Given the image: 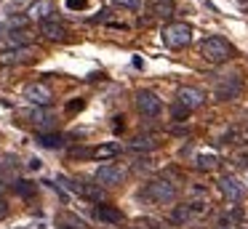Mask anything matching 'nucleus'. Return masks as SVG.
<instances>
[{
	"label": "nucleus",
	"mask_w": 248,
	"mask_h": 229,
	"mask_svg": "<svg viewBox=\"0 0 248 229\" xmlns=\"http://www.w3.org/2000/svg\"><path fill=\"white\" fill-rule=\"evenodd\" d=\"M16 168H19V163H16V157H14V154H6V157L0 160V170H3V179L14 181V173H16Z\"/></svg>",
	"instance_id": "nucleus-19"
},
{
	"label": "nucleus",
	"mask_w": 248,
	"mask_h": 229,
	"mask_svg": "<svg viewBox=\"0 0 248 229\" xmlns=\"http://www.w3.org/2000/svg\"><path fill=\"white\" fill-rule=\"evenodd\" d=\"M200 53H203L208 61H227L232 53L230 43L224 40V37H208V40L200 46Z\"/></svg>",
	"instance_id": "nucleus-3"
},
{
	"label": "nucleus",
	"mask_w": 248,
	"mask_h": 229,
	"mask_svg": "<svg viewBox=\"0 0 248 229\" xmlns=\"http://www.w3.org/2000/svg\"><path fill=\"white\" fill-rule=\"evenodd\" d=\"M30 168L38 170V168H40V160H38V157H32V160H30Z\"/></svg>",
	"instance_id": "nucleus-32"
},
{
	"label": "nucleus",
	"mask_w": 248,
	"mask_h": 229,
	"mask_svg": "<svg viewBox=\"0 0 248 229\" xmlns=\"http://www.w3.org/2000/svg\"><path fill=\"white\" fill-rule=\"evenodd\" d=\"M27 16H11L8 19V27H14V30H22V27H27Z\"/></svg>",
	"instance_id": "nucleus-25"
},
{
	"label": "nucleus",
	"mask_w": 248,
	"mask_h": 229,
	"mask_svg": "<svg viewBox=\"0 0 248 229\" xmlns=\"http://www.w3.org/2000/svg\"><path fill=\"white\" fill-rule=\"evenodd\" d=\"M40 32H43L48 40H67V27L56 19H46L40 21Z\"/></svg>",
	"instance_id": "nucleus-11"
},
{
	"label": "nucleus",
	"mask_w": 248,
	"mask_h": 229,
	"mask_svg": "<svg viewBox=\"0 0 248 229\" xmlns=\"http://www.w3.org/2000/svg\"><path fill=\"white\" fill-rule=\"evenodd\" d=\"M59 224H62V229H86V227H83V221H80V218L70 216V213H64V216L59 218Z\"/></svg>",
	"instance_id": "nucleus-24"
},
{
	"label": "nucleus",
	"mask_w": 248,
	"mask_h": 229,
	"mask_svg": "<svg viewBox=\"0 0 248 229\" xmlns=\"http://www.w3.org/2000/svg\"><path fill=\"white\" fill-rule=\"evenodd\" d=\"M3 51H11V48H24V46H30V32L27 30H14V32H8L6 37H3Z\"/></svg>",
	"instance_id": "nucleus-12"
},
{
	"label": "nucleus",
	"mask_w": 248,
	"mask_h": 229,
	"mask_svg": "<svg viewBox=\"0 0 248 229\" xmlns=\"http://www.w3.org/2000/svg\"><path fill=\"white\" fill-rule=\"evenodd\" d=\"M189 216H192L189 205H176V208H173V213H171V218H173L176 224H187V221H189Z\"/></svg>",
	"instance_id": "nucleus-22"
},
{
	"label": "nucleus",
	"mask_w": 248,
	"mask_h": 229,
	"mask_svg": "<svg viewBox=\"0 0 248 229\" xmlns=\"http://www.w3.org/2000/svg\"><path fill=\"white\" fill-rule=\"evenodd\" d=\"M155 14H160V16H171V3H157V5H155Z\"/></svg>",
	"instance_id": "nucleus-28"
},
{
	"label": "nucleus",
	"mask_w": 248,
	"mask_h": 229,
	"mask_svg": "<svg viewBox=\"0 0 248 229\" xmlns=\"http://www.w3.org/2000/svg\"><path fill=\"white\" fill-rule=\"evenodd\" d=\"M115 5H123V8H131V11H139L141 8V0H112Z\"/></svg>",
	"instance_id": "nucleus-26"
},
{
	"label": "nucleus",
	"mask_w": 248,
	"mask_h": 229,
	"mask_svg": "<svg viewBox=\"0 0 248 229\" xmlns=\"http://www.w3.org/2000/svg\"><path fill=\"white\" fill-rule=\"evenodd\" d=\"M67 8L70 11H83V8H88V0H67Z\"/></svg>",
	"instance_id": "nucleus-27"
},
{
	"label": "nucleus",
	"mask_w": 248,
	"mask_h": 229,
	"mask_svg": "<svg viewBox=\"0 0 248 229\" xmlns=\"http://www.w3.org/2000/svg\"><path fill=\"white\" fill-rule=\"evenodd\" d=\"M160 107H163V101L155 91H139V93H136V109H139L141 115L155 117V115H160Z\"/></svg>",
	"instance_id": "nucleus-5"
},
{
	"label": "nucleus",
	"mask_w": 248,
	"mask_h": 229,
	"mask_svg": "<svg viewBox=\"0 0 248 229\" xmlns=\"http://www.w3.org/2000/svg\"><path fill=\"white\" fill-rule=\"evenodd\" d=\"M83 107H86V101L78 99V101H72V104H67V112H80Z\"/></svg>",
	"instance_id": "nucleus-30"
},
{
	"label": "nucleus",
	"mask_w": 248,
	"mask_h": 229,
	"mask_svg": "<svg viewBox=\"0 0 248 229\" xmlns=\"http://www.w3.org/2000/svg\"><path fill=\"white\" fill-rule=\"evenodd\" d=\"M35 59V48L24 46V48H11V51H0V64L14 67V64H27Z\"/></svg>",
	"instance_id": "nucleus-8"
},
{
	"label": "nucleus",
	"mask_w": 248,
	"mask_h": 229,
	"mask_svg": "<svg viewBox=\"0 0 248 229\" xmlns=\"http://www.w3.org/2000/svg\"><path fill=\"white\" fill-rule=\"evenodd\" d=\"M30 122L38 125V128H43V133H46V128H54L56 125V117L48 115V112H43V109H32V112H30Z\"/></svg>",
	"instance_id": "nucleus-15"
},
{
	"label": "nucleus",
	"mask_w": 248,
	"mask_h": 229,
	"mask_svg": "<svg viewBox=\"0 0 248 229\" xmlns=\"http://www.w3.org/2000/svg\"><path fill=\"white\" fill-rule=\"evenodd\" d=\"M14 189H16V195H22V197H35V192H38L32 181H22V179L14 181Z\"/></svg>",
	"instance_id": "nucleus-20"
},
{
	"label": "nucleus",
	"mask_w": 248,
	"mask_h": 229,
	"mask_svg": "<svg viewBox=\"0 0 248 229\" xmlns=\"http://www.w3.org/2000/svg\"><path fill=\"white\" fill-rule=\"evenodd\" d=\"M219 189H221V195H224L227 200H232V202H240L243 197H246V184H243L237 176H221Z\"/></svg>",
	"instance_id": "nucleus-6"
},
{
	"label": "nucleus",
	"mask_w": 248,
	"mask_h": 229,
	"mask_svg": "<svg viewBox=\"0 0 248 229\" xmlns=\"http://www.w3.org/2000/svg\"><path fill=\"white\" fill-rule=\"evenodd\" d=\"M93 179L99 181L102 186H118V184H123V179H125V173L118 168V165H99L96 168V173H93Z\"/></svg>",
	"instance_id": "nucleus-7"
},
{
	"label": "nucleus",
	"mask_w": 248,
	"mask_h": 229,
	"mask_svg": "<svg viewBox=\"0 0 248 229\" xmlns=\"http://www.w3.org/2000/svg\"><path fill=\"white\" fill-rule=\"evenodd\" d=\"M155 147H157V141L152 136H139V138L131 141V149H136V152H139V149H155Z\"/></svg>",
	"instance_id": "nucleus-21"
},
{
	"label": "nucleus",
	"mask_w": 248,
	"mask_h": 229,
	"mask_svg": "<svg viewBox=\"0 0 248 229\" xmlns=\"http://www.w3.org/2000/svg\"><path fill=\"white\" fill-rule=\"evenodd\" d=\"M240 88H243L240 77H221L219 83H216V99H221V101L237 99V93H240Z\"/></svg>",
	"instance_id": "nucleus-10"
},
{
	"label": "nucleus",
	"mask_w": 248,
	"mask_h": 229,
	"mask_svg": "<svg viewBox=\"0 0 248 229\" xmlns=\"http://www.w3.org/2000/svg\"><path fill=\"white\" fill-rule=\"evenodd\" d=\"M24 99L35 107H48L51 101H54V91L46 83H30L27 88H24Z\"/></svg>",
	"instance_id": "nucleus-4"
},
{
	"label": "nucleus",
	"mask_w": 248,
	"mask_h": 229,
	"mask_svg": "<svg viewBox=\"0 0 248 229\" xmlns=\"http://www.w3.org/2000/svg\"><path fill=\"white\" fill-rule=\"evenodd\" d=\"M160 3H163V0H160ZM166 3H168V0H166Z\"/></svg>",
	"instance_id": "nucleus-33"
},
{
	"label": "nucleus",
	"mask_w": 248,
	"mask_h": 229,
	"mask_svg": "<svg viewBox=\"0 0 248 229\" xmlns=\"http://www.w3.org/2000/svg\"><path fill=\"white\" fill-rule=\"evenodd\" d=\"M8 216V202H6V197L0 195V218H6Z\"/></svg>",
	"instance_id": "nucleus-31"
},
{
	"label": "nucleus",
	"mask_w": 248,
	"mask_h": 229,
	"mask_svg": "<svg viewBox=\"0 0 248 229\" xmlns=\"http://www.w3.org/2000/svg\"><path fill=\"white\" fill-rule=\"evenodd\" d=\"M243 216V211H232L230 216L219 218V224H216V229H235V221Z\"/></svg>",
	"instance_id": "nucleus-23"
},
{
	"label": "nucleus",
	"mask_w": 248,
	"mask_h": 229,
	"mask_svg": "<svg viewBox=\"0 0 248 229\" xmlns=\"http://www.w3.org/2000/svg\"><path fill=\"white\" fill-rule=\"evenodd\" d=\"M195 163H198L200 170H216L219 168V157H216L214 152H200L198 157H195Z\"/></svg>",
	"instance_id": "nucleus-17"
},
{
	"label": "nucleus",
	"mask_w": 248,
	"mask_h": 229,
	"mask_svg": "<svg viewBox=\"0 0 248 229\" xmlns=\"http://www.w3.org/2000/svg\"><path fill=\"white\" fill-rule=\"evenodd\" d=\"M51 14H54V3H51V0H35L27 11V19L46 21V19H51Z\"/></svg>",
	"instance_id": "nucleus-14"
},
{
	"label": "nucleus",
	"mask_w": 248,
	"mask_h": 229,
	"mask_svg": "<svg viewBox=\"0 0 248 229\" xmlns=\"http://www.w3.org/2000/svg\"><path fill=\"white\" fill-rule=\"evenodd\" d=\"M179 104L184 107V109H198V107L205 104V93L200 88H192V85H184L182 91H179Z\"/></svg>",
	"instance_id": "nucleus-9"
},
{
	"label": "nucleus",
	"mask_w": 248,
	"mask_h": 229,
	"mask_svg": "<svg viewBox=\"0 0 248 229\" xmlns=\"http://www.w3.org/2000/svg\"><path fill=\"white\" fill-rule=\"evenodd\" d=\"M163 43L171 48H184L192 43V27L184 24V21H179V24H168L166 30H163Z\"/></svg>",
	"instance_id": "nucleus-2"
},
{
	"label": "nucleus",
	"mask_w": 248,
	"mask_h": 229,
	"mask_svg": "<svg viewBox=\"0 0 248 229\" xmlns=\"http://www.w3.org/2000/svg\"><path fill=\"white\" fill-rule=\"evenodd\" d=\"M141 195L147 197V200H152V202H157V205H166V202H173L176 200V186L171 184V181H166V179H155V181H150V184L144 186V192Z\"/></svg>",
	"instance_id": "nucleus-1"
},
{
	"label": "nucleus",
	"mask_w": 248,
	"mask_h": 229,
	"mask_svg": "<svg viewBox=\"0 0 248 229\" xmlns=\"http://www.w3.org/2000/svg\"><path fill=\"white\" fill-rule=\"evenodd\" d=\"M118 152H120L118 144H102V147L91 149V157H96V160H109V157H115Z\"/></svg>",
	"instance_id": "nucleus-18"
},
{
	"label": "nucleus",
	"mask_w": 248,
	"mask_h": 229,
	"mask_svg": "<svg viewBox=\"0 0 248 229\" xmlns=\"http://www.w3.org/2000/svg\"><path fill=\"white\" fill-rule=\"evenodd\" d=\"M171 115H173V120H182V117H187V115H189V109H184V107L179 104V107H173Z\"/></svg>",
	"instance_id": "nucleus-29"
},
{
	"label": "nucleus",
	"mask_w": 248,
	"mask_h": 229,
	"mask_svg": "<svg viewBox=\"0 0 248 229\" xmlns=\"http://www.w3.org/2000/svg\"><path fill=\"white\" fill-rule=\"evenodd\" d=\"M93 218H96V221H104V224H120L123 221V213L112 205H96L93 208Z\"/></svg>",
	"instance_id": "nucleus-13"
},
{
	"label": "nucleus",
	"mask_w": 248,
	"mask_h": 229,
	"mask_svg": "<svg viewBox=\"0 0 248 229\" xmlns=\"http://www.w3.org/2000/svg\"><path fill=\"white\" fill-rule=\"evenodd\" d=\"M38 144L46 149H59V147H64V136L62 133H40Z\"/></svg>",
	"instance_id": "nucleus-16"
}]
</instances>
